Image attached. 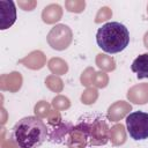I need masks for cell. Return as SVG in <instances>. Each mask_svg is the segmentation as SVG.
<instances>
[{
	"label": "cell",
	"instance_id": "3",
	"mask_svg": "<svg viewBox=\"0 0 148 148\" xmlns=\"http://www.w3.org/2000/svg\"><path fill=\"white\" fill-rule=\"evenodd\" d=\"M74 132H81L89 145H104L109 136V127L103 114H84L74 126Z\"/></svg>",
	"mask_w": 148,
	"mask_h": 148
},
{
	"label": "cell",
	"instance_id": "1",
	"mask_svg": "<svg viewBox=\"0 0 148 148\" xmlns=\"http://www.w3.org/2000/svg\"><path fill=\"white\" fill-rule=\"evenodd\" d=\"M12 138L18 148H38L47 138V127L38 117L28 116L14 125Z\"/></svg>",
	"mask_w": 148,
	"mask_h": 148
},
{
	"label": "cell",
	"instance_id": "2",
	"mask_svg": "<svg viewBox=\"0 0 148 148\" xmlns=\"http://www.w3.org/2000/svg\"><path fill=\"white\" fill-rule=\"evenodd\" d=\"M97 45L106 53L114 54L124 51L130 43L127 28L119 22H108L96 34Z\"/></svg>",
	"mask_w": 148,
	"mask_h": 148
},
{
	"label": "cell",
	"instance_id": "6",
	"mask_svg": "<svg viewBox=\"0 0 148 148\" xmlns=\"http://www.w3.org/2000/svg\"><path fill=\"white\" fill-rule=\"evenodd\" d=\"M131 69L136 74L139 80L148 77V53H143L136 57L132 62Z\"/></svg>",
	"mask_w": 148,
	"mask_h": 148
},
{
	"label": "cell",
	"instance_id": "5",
	"mask_svg": "<svg viewBox=\"0 0 148 148\" xmlns=\"http://www.w3.org/2000/svg\"><path fill=\"white\" fill-rule=\"evenodd\" d=\"M0 18H1V24H0L1 30L9 28L15 22L16 8H15V3L13 1L0 0Z\"/></svg>",
	"mask_w": 148,
	"mask_h": 148
},
{
	"label": "cell",
	"instance_id": "4",
	"mask_svg": "<svg viewBox=\"0 0 148 148\" xmlns=\"http://www.w3.org/2000/svg\"><path fill=\"white\" fill-rule=\"evenodd\" d=\"M126 127L133 140L148 139V113L143 111L131 112L126 117Z\"/></svg>",
	"mask_w": 148,
	"mask_h": 148
}]
</instances>
